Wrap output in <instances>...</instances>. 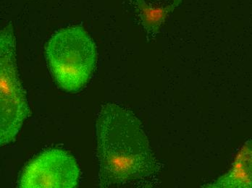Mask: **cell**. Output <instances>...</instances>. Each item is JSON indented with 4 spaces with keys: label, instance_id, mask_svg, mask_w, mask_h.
I'll return each instance as SVG.
<instances>
[{
    "label": "cell",
    "instance_id": "6da1fadb",
    "mask_svg": "<svg viewBox=\"0 0 252 188\" xmlns=\"http://www.w3.org/2000/svg\"><path fill=\"white\" fill-rule=\"evenodd\" d=\"M98 185L118 187L155 175L158 164L141 122L126 108L104 105L96 118Z\"/></svg>",
    "mask_w": 252,
    "mask_h": 188
},
{
    "label": "cell",
    "instance_id": "7a4b0ae2",
    "mask_svg": "<svg viewBox=\"0 0 252 188\" xmlns=\"http://www.w3.org/2000/svg\"><path fill=\"white\" fill-rule=\"evenodd\" d=\"M46 59L57 83L64 91H78L90 80L96 66V46L81 27L55 33L45 47Z\"/></svg>",
    "mask_w": 252,
    "mask_h": 188
},
{
    "label": "cell",
    "instance_id": "5b68a950",
    "mask_svg": "<svg viewBox=\"0 0 252 188\" xmlns=\"http://www.w3.org/2000/svg\"><path fill=\"white\" fill-rule=\"evenodd\" d=\"M208 188H252V139L244 143L231 167Z\"/></svg>",
    "mask_w": 252,
    "mask_h": 188
},
{
    "label": "cell",
    "instance_id": "3957f363",
    "mask_svg": "<svg viewBox=\"0 0 252 188\" xmlns=\"http://www.w3.org/2000/svg\"><path fill=\"white\" fill-rule=\"evenodd\" d=\"M15 53L13 26L9 24L0 35L1 146L15 138L29 114L25 91L17 68Z\"/></svg>",
    "mask_w": 252,
    "mask_h": 188
},
{
    "label": "cell",
    "instance_id": "277c9868",
    "mask_svg": "<svg viewBox=\"0 0 252 188\" xmlns=\"http://www.w3.org/2000/svg\"><path fill=\"white\" fill-rule=\"evenodd\" d=\"M79 179L80 169L75 159L63 150L51 149L26 166L18 187L71 188L78 186Z\"/></svg>",
    "mask_w": 252,
    "mask_h": 188
}]
</instances>
